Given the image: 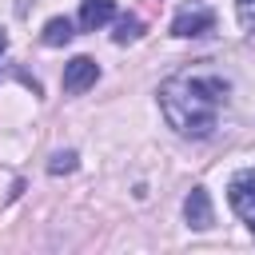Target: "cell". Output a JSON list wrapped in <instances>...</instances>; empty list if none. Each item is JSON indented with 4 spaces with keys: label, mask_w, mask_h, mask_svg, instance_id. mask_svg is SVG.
<instances>
[{
    "label": "cell",
    "mask_w": 255,
    "mask_h": 255,
    "mask_svg": "<svg viewBox=\"0 0 255 255\" xmlns=\"http://www.w3.org/2000/svg\"><path fill=\"white\" fill-rule=\"evenodd\" d=\"M227 92L231 80L207 68L195 72H175L159 84V112L167 120V128H175L187 139H207L219 124V112L227 108Z\"/></svg>",
    "instance_id": "obj_1"
},
{
    "label": "cell",
    "mask_w": 255,
    "mask_h": 255,
    "mask_svg": "<svg viewBox=\"0 0 255 255\" xmlns=\"http://www.w3.org/2000/svg\"><path fill=\"white\" fill-rule=\"evenodd\" d=\"M227 203L243 219L247 231H255V167H239L227 183Z\"/></svg>",
    "instance_id": "obj_2"
},
{
    "label": "cell",
    "mask_w": 255,
    "mask_h": 255,
    "mask_svg": "<svg viewBox=\"0 0 255 255\" xmlns=\"http://www.w3.org/2000/svg\"><path fill=\"white\" fill-rule=\"evenodd\" d=\"M207 32H215V12H211L207 4H199V0L183 4V8L175 12V20H171V36H175V40H199V36H207Z\"/></svg>",
    "instance_id": "obj_3"
},
{
    "label": "cell",
    "mask_w": 255,
    "mask_h": 255,
    "mask_svg": "<svg viewBox=\"0 0 255 255\" xmlns=\"http://www.w3.org/2000/svg\"><path fill=\"white\" fill-rule=\"evenodd\" d=\"M96 80H100V64L92 56H72L64 64V92L68 96H80V92L96 88Z\"/></svg>",
    "instance_id": "obj_4"
},
{
    "label": "cell",
    "mask_w": 255,
    "mask_h": 255,
    "mask_svg": "<svg viewBox=\"0 0 255 255\" xmlns=\"http://www.w3.org/2000/svg\"><path fill=\"white\" fill-rule=\"evenodd\" d=\"M183 219H187L191 231H207V227L215 223V207H211L207 187H191V191L183 195Z\"/></svg>",
    "instance_id": "obj_5"
},
{
    "label": "cell",
    "mask_w": 255,
    "mask_h": 255,
    "mask_svg": "<svg viewBox=\"0 0 255 255\" xmlns=\"http://www.w3.org/2000/svg\"><path fill=\"white\" fill-rule=\"evenodd\" d=\"M116 20V0H80V28L96 32Z\"/></svg>",
    "instance_id": "obj_6"
},
{
    "label": "cell",
    "mask_w": 255,
    "mask_h": 255,
    "mask_svg": "<svg viewBox=\"0 0 255 255\" xmlns=\"http://www.w3.org/2000/svg\"><path fill=\"white\" fill-rule=\"evenodd\" d=\"M72 36H76V32H72V20H68V16H52V20L44 24V32H40V40H44L48 48H64Z\"/></svg>",
    "instance_id": "obj_7"
},
{
    "label": "cell",
    "mask_w": 255,
    "mask_h": 255,
    "mask_svg": "<svg viewBox=\"0 0 255 255\" xmlns=\"http://www.w3.org/2000/svg\"><path fill=\"white\" fill-rule=\"evenodd\" d=\"M76 167H80V155H76L72 147H68V151H56V155L48 159V175H72Z\"/></svg>",
    "instance_id": "obj_8"
},
{
    "label": "cell",
    "mask_w": 255,
    "mask_h": 255,
    "mask_svg": "<svg viewBox=\"0 0 255 255\" xmlns=\"http://www.w3.org/2000/svg\"><path fill=\"white\" fill-rule=\"evenodd\" d=\"M143 36V24L135 20V16H120V24H116V44H131V40H139Z\"/></svg>",
    "instance_id": "obj_9"
},
{
    "label": "cell",
    "mask_w": 255,
    "mask_h": 255,
    "mask_svg": "<svg viewBox=\"0 0 255 255\" xmlns=\"http://www.w3.org/2000/svg\"><path fill=\"white\" fill-rule=\"evenodd\" d=\"M235 16H239V28L255 40V0H235Z\"/></svg>",
    "instance_id": "obj_10"
},
{
    "label": "cell",
    "mask_w": 255,
    "mask_h": 255,
    "mask_svg": "<svg viewBox=\"0 0 255 255\" xmlns=\"http://www.w3.org/2000/svg\"><path fill=\"white\" fill-rule=\"evenodd\" d=\"M4 48H8V32L0 28V52H4Z\"/></svg>",
    "instance_id": "obj_11"
}]
</instances>
